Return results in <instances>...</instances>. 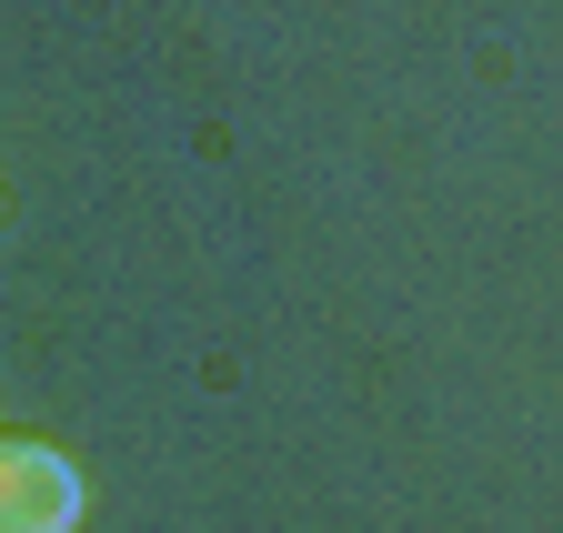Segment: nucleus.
I'll return each instance as SVG.
<instances>
[{"label": "nucleus", "instance_id": "1", "mask_svg": "<svg viewBox=\"0 0 563 533\" xmlns=\"http://www.w3.org/2000/svg\"><path fill=\"white\" fill-rule=\"evenodd\" d=\"M91 474L41 433H0V533H81Z\"/></svg>", "mask_w": 563, "mask_h": 533}]
</instances>
